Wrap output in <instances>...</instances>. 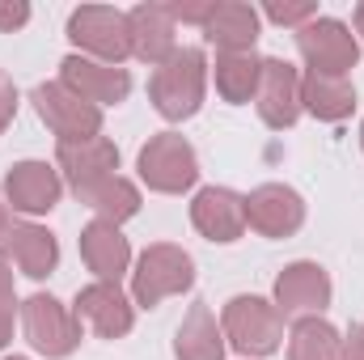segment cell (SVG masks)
Wrapping results in <instances>:
<instances>
[{"mask_svg":"<svg viewBox=\"0 0 364 360\" xmlns=\"http://www.w3.org/2000/svg\"><path fill=\"white\" fill-rule=\"evenodd\" d=\"M343 360H364V322H352L343 335Z\"/></svg>","mask_w":364,"mask_h":360,"instance_id":"obj_31","label":"cell"},{"mask_svg":"<svg viewBox=\"0 0 364 360\" xmlns=\"http://www.w3.org/2000/svg\"><path fill=\"white\" fill-rule=\"evenodd\" d=\"M255 110L272 132H288L301 119V73L279 60L267 55L263 60V77H259V93H255Z\"/></svg>","mask_w":364,"mask_h":360,"instance_id":"obj_13","label":"cell"},{"mask_svg":"<svg viewBox=\"0 0 364 360\" xmlns=\"http://www.w3.org/2000/svg\"><path fill=\"white\" fill-rule=\"evenodd\" d=\"M352 34H356V38L364 43V0L356 4V9H352Z\"/></svg>","mask_w":364,"mask_h":360,"instance_id":"obj_33","label":"cell"},{"mask_svg":"<svg viewBox=\"0 0 364 360\" xmlns=\"http://www.w3.org/2000/svg\"><path fill=\"white\" fill-rule=\"evenodd\" d=\"M64 195V179L47 162H17L4 174V203L21 216H47Z\"/></svg>","mask_w":364,"mask_h":360,"instance_id":"obj_14","label":"cell"},{"mask_svg":"<svg viewBox=\"0 0 364 360\" xmlns=\"http://www.w3.org/2000/svg\"><path fill=\"white\" fill-rule=\"evenodd\" d=\"M212 4H216V0H174V4H170V13H174V21L203 26V21H208V13H212Z\"/></svg>","mask_w":364,"mask_h":360,"instance_id":"obj_29","label":"cell"},{"mask_svg":"<svg viewBox=\"0 0 364 360\" xmlns=\"http://www.w3.org/2000/svg\"><path fill=\"white\" fill-rule=\"evenodd\" d=\"M21 335L26 344L47 360H68L77 348H81V318L51 292H34L21 301Z\"/></svg>","mask_w":364,"mask_h":360,"instance_id":"obj_6","label":"cell"},{"mask_svg":"<svg viewBox=\"0 0 364 360\" xmlns=\"http://www.w3.org/2000/svg\"><path fill=\"white\" fill-rule=\"evenodd\" d=\"M288 360H343V335L326 318H296L288 331Z\"/></svg>","mask_w":364,"mask_h":360,"instance_id":"obj_25","label":"cell"},{"mask_svg":"<svg viewBox=\"0 0 364 360\" xmlns=\"http://www.w3.org/2000/svg\"><path fill=\"white\" fill-rule=\"evenodd\" d=\"M136 170L140 182L157 195H182L199 182V153L195 144L178 132H157L140 144L136 153Z\"/></svg>","mask_w":364,"mask_h":360,"instance_id":"obj_5","label":"cell"},{"mask_svg":"<svg viewBox=\"0 0 364 360\" xmlns=\"http://www.w3.org/2000/svg\"><path fill=\"white\" fill-rule=\"evenodd\" d=\"M199 30L216 47V55H225V51H255V43L263 34V13L255 4H246V0H216Z\"/></svg>","mask_w":364,"mask_h":360,"instance_id":"obj_17","label":"cell"},{"mask_svg":"<svg viewBox=\"0 0 364 360\" xmlns=\"http://www.w3.org/2000/svg\"><path fill=\"white\" fill-rule=\"evenodd\" d=\"M77 199L90 208L97 221H110V225H123L140 212V186L123 174H110V179L93 182V186H81Z\"/></svg>","mask_w":364,"mask_h":360,"instance_id":"obj_24","label":"cell"},{"mask_svg":"<svg viewBox=\"0 0 364 360\" xmlns=\"http://www.w3.org/2000/svg\"><path fill=\"white\" fill-rule=\"evenodd\" d=\"M4 255H9L13 268L21 271V275H30V280H47L51 271L60 268V242H55V233L47 225H34V221L13 225V233L4 242Z\"/></svg>","mask_w":364,"mask_h":360,"instance_id":"obj_20","label":"cell"},{"mask_svg":"<svg viewBox=\"0 0 364 360\" xmlns=\"http://www.w3.org/2000/svg\"><path fill=\"white\" fill-rule=\"evenodd\" d=\"M55 170H60V179L73 186V195H77L81 186H93V182L119 174V144L110 136L55 144Z\"/></svg>","mask_w":364,"mask_h":360,"instance_id":"obj_16","label":"cell"},{"mask_svg":"<svg viewBox=\"0 0 364 360\" xmlns=\"http://www.w3.org/2000/svg\"><path fill=\"white\" fill-rule=\"evenodd\" d=\"M335 297V284L322 263L314 259H296L275 275L272 288V305L284 314V318H322L326 305Z\"/></svg>","mask_w":364,"mask_h":360,"instance_id":"obj_9","label":"cell"},{"mask_svg":"<svg viewBox=\"0 0 364 360\" xmlns=\"http://www.w3.org/2000/svg\"><path fill=\"white\" fill-rule=\"evenodd\" d=\"M17 314H21V301H17V284H13V263H9V255L0 250V352H4L9 339H13Z\"/></svg>","mask_w":364,"mask_h":360,"instance_id":"obj_26","label":"cell"},{"mask_svg":"<svg viewBox=\"0 0 364 360\" xmlns=\"http://www.w3.org/2000/svg\"><path fill=\"white\" fill-rule=\"evenodd\" d=\"M30 21V4L26 0H0V34H13Z\"/></svg>","mask_w":364,"mask_h":360,"instance_id":"obj_30","label":"cell"},{"mask_svg":"<svg viewBox=\"0 0 364 360\" xmlns=\"http://www.w3.org/2000/svg\"><path fill=\"white\" fill-rule=\"evenodd\" d=\"M60 81L73 93H81L85 102H93L97 110L119 106V102H127V93H132V73H127V68L97 64V60L77 55V51L60 60Z\"/></svg>","mask_w":364,"mask_h":360,"instance_id":"obj_15","label":"cell"},{"mask_svg":"<svg viewBox=\"0 0 364 360\" xmlns=\"http://www.w3.org/2000/svg\"><path fill=\"white\" fill-rule=\"evenodd\" d=\"M73 314L81 318V327H90L97 339H123L136 327V301L132 292H123V284H106L93 280L77 292Z\"/></svg>","mask_w":364,"mask_h":360,"instance_id":"obj_11","label":"cell"},{"mask_svg":"<svg viewBox=\"0 0 364 360\" xmlns=\"http://www.w3.org/2000/svg\"><path fill=\"white\" fill-rule=\"evenodd\" d=\"M17 102H21V93H17V85H13V77L0 73V136H4L9 123L17 119Z\"/></svg>","mask_w":364,"mask_h":360,"instance_id":"obj_28","label":"cell"},{"mask_svg":"<svg viewBox=\"0 0 364 360\" xmlns=\"http://www.w3.org/2000/svg\"><path fill=\"white\" fill-rule=\"evenodd\" d=\"M208 77H212V64H208L203 47H178L149 77V102H153V110L166 123L195 119L199 106H203V97H208Z\"/></svg>","mask_w":364,"mask_h":360,"instance_id":"obj_1","label":"cell"},{"mask_svg":"<svg viewBox=\"0 0 364 360\" xmlns=\"http://www.w3.org/2000/svg\"><path fill=\"white\" fill-rule=\"evenodd\" d=\"M191 225L216 246H233L246 233V195L233 186H199L191 199Z\"/></svg>","mask_w":364,"mask_h":360,"instance_id":"obj_12","label":"cell"},{"mask_svg":"<svg viewBox=\"0 0 364 360\" xmlns=\"http://www.w3.org/2000/svg\"><path fill=\"white\" fill-rule=\"evenodd\" d=\"M259 77H263V55H255V51H225V55H216V64H212L216 93H220L229 106L255 102Z\"/></svg>","mask_w":364,"mask_h":360,"instance_id":"obj_23","label":"cell"},{"mask_svg":"<svg viewBox=\"0 0 364 360\" xmlns=\"http://www.w3.org/2000/svg\"><path fill=\"white\" fill-rule=\"evenodd\" d=\"M225 331L208 301H195L174 331V360H225Z\"/></svg>","mask_w":364,"mask_h":360,"instance_id":"obj_21","label":"cell"},{"mask_svg":"<svg viewBox=\"0 0 364 360\" xmlns=\"http://www.w3.org/2000/svg\"><path fill=\"white\" fill-rule=\"evenodd\" d=\"M263 17L275 21V26H292V30H301L305 21L318 17V4H314V0H272V4H263Z\"/></svg>","mask_w":364,"mask_h":360,"instance_id":"obj_27","label":"cell"},{"mask_svg":"<svg viewBox=\"0 0 364 360\" xmlns=\"http://www.w3.org/2000/svg\"><path fill=\"white\" fill-rule=\"evenodd\" d=\"M195 288V259L174 242H153L132 263V301L136 309H157L166 297Z\"/></svg>","mask_w":364,"mask_h":360,"instance_id":"obj_3","label":"cell"},{"mask_svg":"<svg viewBox=\"0 0 364 360\" xmlns=\"http://www.w3.org/2000/svg\"><path fill=\"white\" fill-rule=\"evenodd\" d=\"M296 51L309 73L322 77H348L360 64V38L339 17H314L296 30Z\"/></svg>","mask_w":364,"mask_h":360,"instance_id":"obj_7","label":"cell"},{"mask_svg":"<svg viewBox=\"0 0 364 360\" xmlns=\"http://www.w3.org/2000/svg\"><path fill=\"white\" fill-rule=\"evenodd\" d=\"M81 263L93 271V280L119 284L123 275H132V242L123 238L119 225L93 216L81 229Z\"/></svg>","mask_w":364,"mask_h":360,"instance_id":"obj_19","label":"cell"},{"mask_svg":"<svg viewBox=\"0 0 364 360\" xmlns=\"http://www.w3.org/2000/svg\"><path fill=\"white\" fill-rule=\"evenodd\" d=\"M132 21V60L149 64V68H161L174 51H178V21L170 13V4H136L127 13Z\"/></svg>","mask_w":364,"mask_h":360,"instance_id":"obj_18","label":"cell"},{"mask_svg":"<svg viewBox=\"0 0 364 360\" xmlns=\"http://www.w3.org/2000/svg\"><path fill=\"white\" fill-rule=\"evenodd\" d=\"M38 119L47 123V132L55 136V144H73V140H90L102 136V110L85 102L81 93H73L64 81H43L30 93Z\"/></svg>","mask_w":364,"mask_h":360,"instance_id":"obj_8","label":"cell"},{"mask_svg":"<svg viewBox=\"0 0 364 360\" xmlns=\"http://www.w3.org/2000/svg\"><path fill=\"white\" fill-rule=\"evenodd\" d=\"M68 43L77 47V55L123 68V60H132V21L123 9L81 4L68 13Z\"/></svg>","mask_w":364,"mask_h":360,"instance_id":"obj_4","label":"cell"},{"mask_svg":"<svg viewBox=\"0 0 364 360\" xmlns=\"http://www.w3.org/2000/svg\"><path fill=\"white\" fill-rule=\"evenodd\" d=\"M4 360H30V356H4Z\"/></svg>","mask_w":364,"mask_h":360,"instance_id":"obj_35","label":"cell"},{"mask_svg":"<svg viewBox=\"0 0 364 360\" xmlns=\"http://www.w3.org/2000/svg\"><path fill=\"white\" fill-rule=\"evenodd\" d=\"M305 225V199L296 186L288 182H263L246 195V229H255L259 238H292Z\"/></svg>","mask_w":364,"mask_h":360,"instance_id":"obj_10","label":"cell"},{"mask_svg":"<svg viewBox=\"0 0 364 360\" xmlns=\"http://www.w3.org/2000/svg\"><path fill=\"white\" fill-rule=\"evenodd\" d=\"M301 110H309L318 123H343L356 115V85L348 77L305 73L301 77Z\"/></svg>","mask_w":364,"mask_h":360,"instance_id":"obj_22","label":"cell"},{"mask_svg":"<svg viewBox=\"0 0 364 360\" xmlns=\"http://www.w3.org/2000/svg\"><path fill=\"white\" fill-rule=\"evenodd\" d=\"M360 149H364V123H360Z\"/></svg>","mask_w":364,"mask_h":360,"instance_id":"obj_34","label":"cell"},{"mask_svg":"<svg viewBox=\"0 0 364 360\" xmlns=\"http://www.w3.org/2000/svg\"><path fill=\"white\" fill-rule=\"evenodd\" d=\"M13 212H9V203H4V195H0V242H9V233H13Z\"/></svg>","mask_w":364,"mask_h":360,"instance_id":"obj_32","label":"cell"},{"mask_svg":"<svg viewBox=\"0 0 364 360\" xmlns=\"http://www.w3.org/2000/svg\"><path fill=\"white\" fill-rule=\"evenodd\" d=\"M220 331H225V344L237 356L263 360L275 356L279 344H284V314L259 292H237L220 309Z\"/></svg>","mask_w":364,"mask_h":360,"instance_id":"obj_2","label":"cell"}]
</instances>
